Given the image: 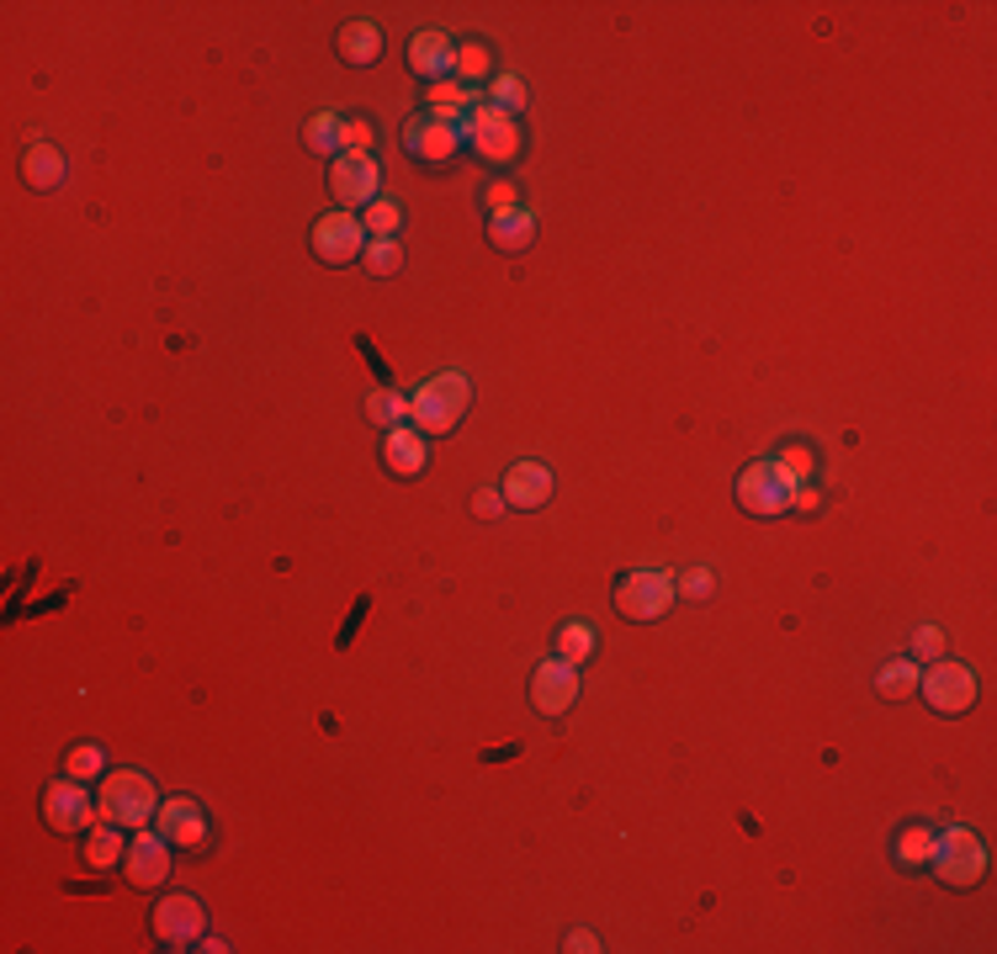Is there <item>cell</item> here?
<instances>
[{"instance_id":"6da1fadb","label":"cell","mask_w":997,"mask_h":954,"mask_svg":"<svg viewBox=\"0 0 997 954\" xmlns=\"http://www.w3.org/2000/svg\"><path fill=\"white\" fill-rule=\"evenodd\" d=\"M467 398H473V388H467V377H462V371H441V377H430V382L409 398L414 430H420V435H446V430H456V419L467 414Z\"/></svg>"},{"instance_id":"7a4b0ae2","label":"cell","mask_w":997,"mask_h":954,"mask_svg":"<svg viewBox=\"0 0 997 954\" xmlns=\"http://www.w3.org/2000/svg\"><path fill=\"white\" fill-rule=\"evenodd\" d=\"M96 811H101V822H118V828H144V822H154V811H159L154 779L139 775V769H118V775H107Z\"/></svg>"},{"instance_id":"3957f363","label":"cell","mask_w":997,"mask_h":954,"mask_svg":"<svg viewBox=\"0 0 997 954\" xmlns=\"http://www.w3.org/2000/svg\"><path fill=\"white\" fill-rule=\"evenodd\" d=\"M929 869H934L944 886L966 891V886H976L987 875V848H982V837L971 833V828H944V833H934Z\"/></svg>"},{"instance_id":"277c9868","label":"cell","mask_w":997,"mask_h":954,"mask_svg":"<svg viewBox=\"0 0 997 954\" xmlns=\"http://www.w3.org/2000/svg\"><path fill=\"white\" fill-rule=\"evenodd\" d=\"M668 604H674V578L658 573V567L627 573V578L616 584V610H621L627 621H658V615H668Z\"/></svg>"},{"instance_id":"5b68a950","label":"cell","mask_w":997,"mask_h":954,"mask_svg":"<svg viewBox=\"0 0 997 954\" xmlns=\"http://www.w3.org/2000/svg\"><path fill=\"white\" fill-rule=\"evenodd\" d=\"M403 144H409V154L414 159H424V165H446L462 144H467V127H462V118H441V112H420V118L403 122Z\"/></svg>"},{"instance_id":"8992f818","label":"cell","mask_w":997,"mask_h":954,"mask_svg":"<svg viewBox=\"0 0 997 954\" xmlns=\"http://www.w3.org/2000/svg\"><path fill=\"white\" fill-rule=\"evenodd\" d=\"M790 493H796V477L780 462H754L749 473L738 477V504L749 514H786Z\"/></svg>"},{"instance_id":"52a82bcc","label":"cell","mask_w":997,"mask_h":954,"mask_svg":"<svg viewBox=\"0 0 997 954\" xmlns=\"http://www.w3.org/2000/svg\"><path fill=\"white\" fill-rule=\"evenodd\" d=\"M462 127H467L473 149L484 154V159H494V165H510L514 154H520V127H514V118H505L494 101H478V107L462 118Z\"/></svg>"},{"instance_id":"ba28073f","label":"cell","mask_w":997,"mask_h":954,"mask_svg":"<svg viewBox=\"0 0 997 954\" xmlns=\"http://www.w3.org/2000/svg\"><path fill=\"white\" fill-rule=\"evenodd\" d=\"M313 255H319L324 266H351V260H362L366 255V223L362 218H351V212H324V218L313 223Z\"/></svg>"},{"instance_id":"9c48e42d","label":"cell","mask_w":997,"mask_h":954,"mask_svg":"<svg viewBox=\"0 0 997 954\" xmlns=\"http://www.w3.org/2000/svg\"><path fill=\"white\" fill-rule=\"evenodd\" d=\"M918 689L939 716H961L976 706V674L966 663H934L929 674H918Z\"/></svg>"},{"instance_id":"30bf717a","label":"cell","mask_w":997,"mask_h":954,"mask_svg":"<svg viewBox=\"0 0 997 954\" xmlns=\"http://www.w3.org/2000/svg\"><path fill=\"white\" fill-rule=\"evenodd\" d=\"M43 817H48V828L54 833H91L96 828V811L91 796H86V779H54L48 785V796H43Z\"/></svg>"},{"instance_id":"8fae6325","label":"cell","mask_w":997,"mask_h":954,"mask_svg":"<svg viewBox=\"0 0 997 954\" xmlns=\"http://www.w3.org/2000/svg\"><path fill=\"white\" fill-rule=\"evenodd\" d=\"M377 180H383V170H377L372 154H334L330 191L340 208H372L377 202Z\"/></svg>"},{"instance_id":"7c38bea8","label":"cell","mask_w":997,"mask_h":954,"mask_svg":"<svg viewBox=\"0 0 997 954\" xmlns=\"http://www.w3.org/2000/svg\"><path fill=\"white\" fill-rule=\"evenodd\" d=\"M574 700H578V668L574 663H563V657L536 663V674H531V706H536L542 716H563Z\"/></svg>"},{"instance_id":"4fadbf2b","label":"cell","mask_w":997,"mask_h":954,"mask_svg":"<svg viewBox=\"0 0 997 954\" xmlns=\"http://www.w3.org/2000/svg\"><path fill=\"white\" fill-rule=\"evenodd\" d=\"M154 939L170 944V950H186L202 939V901L197 896H170L154 907Z\"/></svg>"},{"instance_id":"5bb4252c","label":"cell","mask_w":997,"mask_h":954,"mask_svg":"<svg viewBox=\"0 0 997 954\" xmlns=\"http://www.w3.org/2000/svg\"><path fill=\"white\" fill-rule=\"evenodd\" d=\"M159 833L170 837V848H202L208 843V817L191 796H170V801H159Z\"/></svg>"},{"instance_id":"9a60e30c","label":"cell","mask_w":997,"mask_h":954,"mask_svg":"<svg viewBox=\"0 0 997 954\" xmlns=\"http://www.w3.org/2000/svg\"><path fill=\"white\" fill-rule=\"evenodd\" d=\"M122 869H128V880H133V886H159V880L170 875V837H165V833H139L133 843H128Z\"/></svg>"},{"instance_id":"2e32d148","label":"cell","mask_w":997,"mask_h":954,"mask_svg":"<svg viewBox=\"0 0 997 954\" xmlns=\"http://www.w3.org/2000/svg\"><path fill=\"white\" fill-rule=\"evenodd\" d=\"M409 69L424 75V80H452L456 75V43L446 32H414L409 37Z\"/></svg>"},{"instance_id":"e0dca14e","label":"cell","mask_w":997,"mask_h":954,"mask_svg":"<svg viewBox=\"0 0 997 954\" xmlns=\"http://www.w3.org/2000/svg\"><path fill=\"white\" fill-rule=\"evenodd\" d=\"M552 499V473H546L542 462H520L510 467L505 477V504L510 509H542Z\"/></svg>"},{"instance_id":"ac0fdd59","label":"cell","mask_w":997,"mask_h":954,"mask_svg":"<svg viewBox=\"0 0 997 954\" xmlns=\"http://www.w3.org/2000/svg\"><path fill=\"white\" fill-rule=\"evenodd\" d=\"M383 462H388V473L414 477V473H424L430 446H424V435H414L409 424H394V430H388V441H383Z\"/></svg>"},{"instance_id":"d6986e66","label":"cell","mask_w":997,"mask_h":954,"mask_svg":"<svg viewBox=\"0 0 997 954\" xmlns=\"http://www.w3.org/2000/svg\"><path fill=\"white\" fill-rule=\"evenodd\" d=\"M488 239H494V249H525V244L536 239V218H531L525 208L494 212V223H488Z\"/></svg>"},{"instance_id":"ffe728a7","label":"cell","mask_w":997,"mask_h":954,"mask_svg":"<svg viewBox=\"0 0 997 954\" xmlns=\"http://www.w3.org/2000/svg\"><path fill=\"white\" fill-rule=\"evenodd\" d=\"M22 176H27V186H37V191H54L64 180V154L54 149V144H27V154H22Z\"/></svg>"},{"instance_id":"44dd1931","label":"cell","mask_w":997,"mask_h":954,"mask_svg":"<svg viewBox=\"0 0 997 954\" xmlns=\"http://www.w3.org/2000/svg\"><path fill=\"white\" fill-rule=\"evenodd\" d=\"M340 54H345V64H377L383 32L372 27V22H351V27L340 32Z\"/></svg>"},{"instance_id":"7402d4cb","label":"cell","mask_w":997,"mask_h":954,"mask_svg":"<svg viewBox=\"0 0 997 954\" xmlns=\"http://www.w3.org/2000/svg\"><path fill=\"white\" fill-rule=\"evenodd\" d=\"M302 144H308L313 154H345V118H334V112L308 118V127H302Z\"/></svg>"},{"instance_id":"603a6c76","label":"cell","mask_w":997,"mask_h":954,"mask_svg":"<svg viewBox=\"0 0 997 954\" xmlns=\"http://www.w3.org/2000/svg\"><path fill=\"white\" fill-rule=\"evenodd\" d=\"M86 859H91V869H112L118 859H128V843L118 837V822H96L91 843H86Z\"/></svg>"},{"instance_id":"cb8c5ba5","label":"cell","mask_w":997,"mask_h":954,"mask_svg":"<svg viewBox=\"0 0 997 954\" xmlns=\"http://www.w3.org/2000/svg\"><path fill=\"white\" fill-rule=\"evenodd\" d=\"M478 101H473V86H462V80H435L430 86V112H441V118H467Z\"/></svg>"},{"instance_id":"d4e9b609","label":"cell","mask_w":997,"mask_h":954,"mask_svg":"<svg viewBox=\"0 0 997 954\" xmlns=\"http://www.w3.org/2000/svg\"><path fill=\"white\" fill-rule=\"evenodd\" d=\"M589 653H595V626H584V621H568V626L557 631V657L563 663H589Z\"/></svg>"},{"instance_id":"484cf974","label":"cell","mask_w":997,"mask_h":954,"mask_svg":"<svg viewBox=\"0 0 997 954\" xmlns=\"http://www.w3.org/2000/svg\"><path fill=\"white\" fill-rule=\"evenodd\" d=\"M912 689H918V663H912V657H897V663L880 668V695H886V700H907Z\"/></svg>"},{"instance_id":"4316f807","label":"cell","mask_w":997,"mask_h":954,"mask_svg":"<svg viewBox=\"0 0 997 954\" xmlns=\"http://www.w3.org/2000/svg\"><path fill=\"white\" fill-rule=\"evenodd\" d=\"M366 414L377 419L383 430H394V424H403V419H409V398H403V392H394V388H377L372 398H366Z\"/></svg>"},{"instance_id":"83f0119b","label":"cell","mask_w":997,"mask_h":954,"mask_svg":"<svg viewBox=\"0 0 997 954\" xmlns=\"http://www.w3.org/2000/svg\"><path fill=\"white\" fill-rule=\"evenodd\" d=\"M366 239H394L398 234V223H403V212H398V202L394 197H377L372 208H366Z\"/></svg>"},{"instance_id":"f1b7e54d","label":"cell","mask_w":997,"mask_h":954,"mask_svg":"<svg viewBox=\"0 0 997 954\" xmlns=\"http://www.w3.org/2000/svg\"><path fill=\"white\" fill-rule=\"evenodd\" d=\"M362 266L372 270V276H394V270L403 266V249H398V239H366Z\"/></svg>"},{"instance_id":"f546056e","label":"cell","mask_w":997,"mask_h":954,"mask_svg":"<svg viewBox=\"0 0 997 954\" xmlns=\"http://www.w3.org/2000/svg\"><path fill=\"white\" fill-rule=\"evenodd\" d=\"M929 854H934V833H929V828H907V833L897 837V859H902L907 869H923L929 865Z\"/></svg>"},{"instance_id":"4dcf8cb0","label":"cell","mask_w":997,"mask_h":954,"mask_svg":"<svg viewBox=\"0 0 997 954\" xmlns=\"http://www.w3.org/2000/svg\"><path fill=\"white\" fill-rule=\"evenodd\" d=\"M494 107H499L505 118H514V112L525 107V80H520V75H499V80H494Z\"/></svg>"},{"instance_id":"1f68e13d","label":"cell","mask_w":997,"mask_h":954,"mask_svg":"<svg viewBox=\"0 0 997 954\" xmlns=\"http://www.w3.org/2000/svg\"><path fill=\"white\" fill-rule=\"evenodd\" d=\"M478 75H488V48L484 43H462V48H456V80L467 86V80H478Z\"/></svg>"},{"instance_id":"d6a6232c","label":"cell","mask_w":997,"mask_h":954,"mask_svg":"<svg viewBox=\"0 0 997 954\" xmlns=\"http://www.w3.org/2000/svg\"><path fill=\"white\" fill-rule=\"evenodd\" d=\"M101 764H107V758H101V747H69V758H64V769H69V775L75 779H91V775H101Z\"/></svg>"},{"instance_id":"836d02e7","label":"cell","mask_w":997,"mask_h":954,"mask_svg":"<svg viewBox=\"0 0 997 954\" xmlns=\"http://www.w3.org/2000/svg\"><path fill=\"white\" fill-rule=\"evenodd\" d=\"M711 589H717V578H711L706 567H690V573L674 578V595H685V599H706Z\"/></svg>"},{"instance_id":"e575fe53","label":"cell","mask_w":997,"mask_h":954,"mask_svg":"<svg viewBox=\"0 0 997 954\" xmlns=\"http://www.w3.org/2000/svg\"><path fill=\"white\" fill-rule=\"evenodd\" d=\"M775 462H780V467H786L796 482H807V477H812V467H817V456L807 446H786L780 456H775Z\"/></svg>"},{"instance_id":"d590c367","label":"cell","mask_w":997,"mask_h":954,"mask_svg":"<svg viewBox=\"0 0 997 954\" xmlns=\"http://www.w3.org/2000/svg\"><path fill=\"white\" fill-rule=\"evenodd\" d=\"M345 154H372V122L345 118Z\"/></svg>"},{"instance_id":"8d00e7d4","label":"cell","mask_w":997,"mask_h":954,"mask_svg":"<svg viewBox=\"0 0 997 954\" xmlns=\"http://www.w3.org/2000/svg\"><path fill=\"white\" fill-rule=\"evenodd\" d=\"M912 653H918V657H939V653H944V631H939V626H918V631H912Z\"/></svg>"},{"instance_id":"74e56055","label":"cell","mask_w":997,"mask_h":954,"mask_svg":"<svg viewBox=\"0 0 997 954\" xmlns=\"http://www.w3.org/2000/svg\"><path fill=\"white\" fill-rule=\"evenodd\" d=\"M473 509H478V520H499V509H505V499H499V488H484V493L473 499Z\"/></svg>"},{"instance_id":"f35d334b","label":"cell","mask_w":997,"mask_h":954,"mask_svg":"<svg viewBox=\"0 0 997 954\" xmlns=\"http://www.w3.org/2000/svg\"><path fill=\"white\" fill-rule=\"evenodd\" d=\"M488 208H494V212L514 208V186H510V180H494V186H488Z\"/></svg>"},{"instance_id":"ab89813d","label":"cell","mask_w":997,"mask_h":954,"mask_svg":"<svg viewBox=\"0 0 997 954\" xmlns=\"http://www.w3.org/2000/svg\"><path fill=\"white\" fill-rule=\"evenodd\" d=\"M822 504V493H817L812 482H796V493H790V509H801V514H812Z\"/></svg>"},{"instance_id":"60d3db41","label":"cell","mask_w":997,"mask_h":954,"mask_svg":"<svg viewBox=\"0 0 997 954\" xmlns=\"http://www.w3.org/2000/svg\"><path fill=\"white\" fill-rule=\"evenodd\" d=\"M568 950H574V954H595V950H600V939H595L589 928H574V933H568Z\"/></svg>"}]
</instances>
